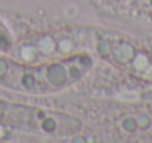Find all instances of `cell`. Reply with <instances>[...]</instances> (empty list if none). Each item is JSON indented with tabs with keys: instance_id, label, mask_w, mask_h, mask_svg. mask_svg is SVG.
I'll return each mask as SVG.
<instances>
[{
	"instance_id": "6da1fadb",
	"label": "cell",
	"mask_w": 152,
	"mask_h": 143,
	"mask_svg": "<svg viewBox=\"0 0 152 143\" xmlns=\"http://www.w3.org/2000/svg\"><path fill=\"white\" fill-rule=\"evenodd\" d=\"M89 52L117 75L130 80L134 89L152 90V33L90 27Z\"/></svg>"
},
{
	"instance_id": "7a4b0ae2",
	"label": "cell",
	"mask_w": 152,
	"mask_h": 143,
	"mask_svg": "<svg viewBox=\"0 0 152 143\" xmlns=\"http://www.w3.org/2000/svg\"><path fill=\"white\" fill-rule=\"evenodd\" d=\"M102 15L152 28V0H87Z\"/></svg>"
}]
</instances>
